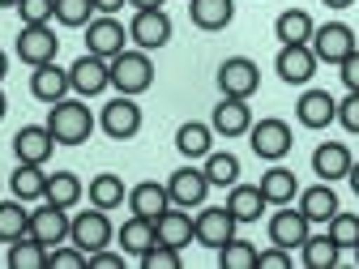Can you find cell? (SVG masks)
<instances>
[{
	"label": "cell",
	"instance_id": "6da1fadb",
	"mask_svg": "<svg viewBox=\"0 0 359 269\" xmlns=\"http://www.w3.org/2000/svg\"><path fill=\"white\" fill-rule=\"evenodd\" d=\"M48 128H52L56 146H81V142H90V132L99 128V120L81 99H60L48 111Z\"/></svg>",
	"mask_w": 359,
	"mask_h": 269
},
{
	"label": "cell",
	"instance_id": "7a4b0ae2",
	"mask_svg": "<svg viewBox=\"0 0 359 269\" xmlns=\"http://www.w3.org/2000/svg\"><path fill=\"white\" fill-rule=\"evenodd\" d=\"M111 85L120 90V95H146V90L154 85V60L150 52L142 48H124L120 56H111Z\"/></svg>",
	"mask_w": 359,
	"mask_h": 269
},
{
	"label": "cell",
	"instance_id": "3957f363",
	"mask_svg": "<svg viewBox=\"0 0 359 269\" xmlns=\"http://www.w3.org/2000/svg\"><path fill=\"white\" fill-rule=\"evenodd\" d=\"M248 146H252V154L265 158V163H283V158L291 154V146H295V132H291L287 120L265 116V120H252V128H248Z\"/></svg>",
	"mask_w": 359,
	"mask_h": 269
},
{
	"label": "cell",
	"instance_id": "277c9868",
	"mask_svg": "<svg viewBox=\"0 0 359 269\" xmlns=\"http://www.w3.org/2000/svg\"><path fill=\"white\" fill-rule=\"evenodd\" d=\"M128 48V26L116 18V13H95L86 22V52H95L103 60L120 56Z\"/></svg>",
	"mask_w": 359,
	"mask_h": 269
},
{
	"label": "cell",
	"instance_id": "5b68a950",
	"mask_svg": "<svg viewBox=\"0 0 359 269\" xmlns=\"http://www.w3.org/2000/svg\"><path fill=\"white\" fill-rule=\"evenodd\" d=\"M99 128L107 132L111 142H133L142 132V107H137V99H133V95H116L111 103H103Z\"/></svg>",
	"mask_w": 359,
	"mask_h": 269
},
{
	"label": "cell",
	"instance_id": "8992f818",
	"mask_svg": "<svg viewBox=\"0 0 359 269\" xmlns=\"http://www.w3.org/2000/svg\"><path fill=\"white\" fill-rule=\"evenodd\" d=\"M111 235H116V227H111L107 209H99V205L81 209V214L69 222V240H73L86 256H90V252H99V248H107V244H111Z\"/></svg>",
	"mask_w": 359,
	"mask_h": 269
},
{
	"label": "cell",
	"instance_id": "52a82bcc",
	"mask_svg": "<svg viewBox=\"0 0 359 269\" xmlns=\"http://www.w3.org/2000/svg\"><path fill=\"white\" fill-rule=\"evenodd\" d=\"M69 85H73V95L77 99H95L103 95V90L111 85V60L95 56V52H86L69 64Z\"/></svg>",
	"mask_w": 359,
	"mask_h": 269
},
{
	"label": "cell",
	"instance_id": "ba28073f",
	"mask_svg": "<svg viewBox=\"0 0 359 269\" xmlns=\"http://www.w3.org/2000/svg\"><path fill=\"white\" fill-rule=\"evenodd\" d=\"M128 39H133V48H142V52H158L171 43V18L163 9H133Z\"/></svg>",
	"mask_w": 359,
	"mask_h": 269
},
{
	"label": "cell",
	"instance_id": "9c48e42d",
	"mask_svg": "<svg viewBox=\"0 0 359 269\" xmlns=\"http://www.w3.org/2000/svg\"><path fill=\"white\" fill-rule=\"evenodd\" d=\"M312 52H317V60L321 64H342L359 43H355V30L346 26V22H325V26H317L312 30V43H308Z\"/></svg>",
	"mask_w": 359,
	"mask_h": 269
},
{
	"label": "cell",
	"instance_id": "30bf717a",
	"mask_svg": "<svg viewBox=\"0 0 359 269\" xmlns=\"http://www.w3.org/2000/svg\"><path fill=\"white\" fill-rule=\"evenodd\" d=\"M218 90L227 99H252L261 90V69L248 56H227L218 64Z\"/></svg>",
	"mask_w": 359,
	"mask_h": 269
},
{
	"label": "cell",
	"instance_id": "8fae6325",
	"mask_svg": "<svg viewBox=\"0 0 359 269\" xmlns=\"http://www.w3.org/2000/svg\"><path fill=\"white\" fill-rule=\"evenodd\" d=\"M167 197H171V205H180V209L205 205V197H210L205 171H201V167H175V171L167 175Z\"/></svg>",
	"mask_w": 359,
	"mask_h": 269
},
{
	"label": "cell",
	"instance_id": "7c38bea8",
	"mask_svg": "<svg viewBox=\"0 0 359 269\" xmlns=\"http://www.w3.org/2000/svg\"><path fill=\"white\" fill-rule=\"evenodd\" d=\"M236 227H240V222L231 218L227 205H214V209L201 205V214L193 218V240H197L201 248H214V252H218L227 240H236Z\"/></svg>",
	"mask_w": 359,
	"mask_h": 269
},
{
	"label": "cell",
	"instance_id": "4fadbf2b",
	"mask_svg": "<svg viewBox=\"0 0 359 269\" xmlns=\"http://www.w3.org/2000/svg\"><path fill=\"white\" fill-rule=\"evenodd\" d=\"M317 52L308 48V43H283L278 48V60H274V73L287 81V85H308L317 77Z\"/></svg>",
	"mask_w": 359,
	"mask_h": 269
},
{
	"label": "cell",
	"instance_id": "5bb4252c",
	"mask_svg": "<svg viewBox=\"0 0 359 269\" xmlns=\"http://www.w3.org/2000/svg\"><path fill=\"white\" fill-rule=\"evenodd\" d=\"M56 52H60V39H56L52 22L48 26H22V34H18V60L22 64L39 69V64L56 60Z\"/></svg>",
	"mask_w": 359,
	"mask_h": 269
},
{
	"label": "cell",
	"instance_id": "9a60e30c",
	"mask_svg": "<svg viewBox=\"0 0 359 269\" xmlns=\"http://www.w3.org/2000/svg\"><path fill=\"white\" fill-rule=\"evenodd\" d=\"M210 128H214V137H248V128H252V107L248 99H227L222 95L214 116H210Z\"/></svg>",
	"mask_w": 359,
	"mask_h": 269
},
{
	"label": "cell",
	"instance_id": "2e32d148",
	"mask_svg": "<svg viewBox=\"0 0 359 269\" xmlns=\"http://www.w3.org/2000/svg\"><path fill=\"white\" fill-rule=\"evenodd\" d=\"M295 120L312 132H321L338 120V99L330 95V90H304V95L295 99Z\"/></svg>",
	"mask_w": 359,
	"mask_h": 269
},
{
	"label": "cell",
	"instance_id": "e0dca14e",
	"mask_svg": "<svg viewBox=\"0 0 359 269\" xmlns=\"http://www.w3.org/2000/svg\"><path fill=\"white\" fill-rule=\"evenodd\" d=\"M69 209H60V205H52V201H43L39 209H30V235L39 240V244H48V248H56V244H65L69 240Z\"/></svg>",
	"mask_w": 359,
	"mask_h": 269
},
{
	"label": "cell",
	"instance_id": "ac0fdd59",
	"mask_svg": "<svg viewBox=\"0 0 359 269\" xmlns=\"http://www.w3.org/2000/svg\"><path fill=\"white\" fill-rule=\"evenodd\" d=\"M13 154H18V163H39V167H48V158L56 154L52 128H48V124H26V128H18Z\"/></svg>",
	"mask_w": 359,
	"mask_h": 269
},
{
	"label": "cell",
	"instance_id": "d6986e66",
	"mask_svg": "<svg viewBox=\"0 0 359 269\" xmlns=\"http://www.w3.org/2000/svg\"><path fill=\"white\" fill-rule=\"evenodd\" d=\"M308 235H312V222L299 214V205H295V209L278 205V214L269 218V244H278V248H291V252H295Z\"/></svg>",
	"mask_w": 359,
	"mask_h": 269
},
{
	"label": "cell",
	"instance_id": "ffe728a7",
	"mask_svg": "<svg viewBox=\"0 0 359 269\" xmlns=\"http://www.w3.org/2000/svg\"><path fill=\"white\" fill-rule=\"evenodd\" d=\"M351 146L346 142H321L317 150H312V175L325 179V184H334V179H346L351 171Z\"/></svg>",
	"mask_w": 359,
	"mask_h": 269
},
{
	"label": "cell",
	"instance_id": "44dd1931",
	"mask_svg": "<svg viewBox=\"0 0 359 269\" xmlns=\"http://www.w3.org/2000/svg\"><path fill=\"white\" fill-rule=\"evenodd\" d=\"M69 69H60L56 60H48V64H39L34 73H30V95L39 99V103H60V99H69Z\"/></svg>",
	"mask_w": 359,
	"mask_h": 269
},
{
	"label": "cell",
	"instance_id": "7402d4cb",
	"mask_svg": "<svg viewBox=\"0 0 359 269\" xmlns=\"http://www.w3.org/2000/svg\"><path fill=\"white\" fill-rule=\"evenodd\" d=\"M295 205H299V214L308 218V222H330L342 205H338V193H334V184H312V188H299V197H295Z\"/></svg>",
	"mask_w": 359,
	"mask_h": 269
},
{
	"label": "cell",
	"instance_id": "603a6c76",
	"mask_svg": "<svg viewBox=\"0 0 359 269\" xmlns=\"http://www.w3.org/2000/svg\"><path fill=\"white\" fill-rule=\"evenodd\" d=\"M154 231H158L163 244H171V248L184 252V248L193 244V214H189V209H180V205H175V209L167 205V209L154 218Z\"/></svg>",
	"mask_w": 359,
	"mask_h": 269
},
{
	"label": "cell",
	"instance_id": "cb8c5ba5",
	"mask_svg": "<svg viewBox=\"0 0 359 269\" xmlns=\"http://www.w3.org/2000/svg\"><path fill=\"white\" fill-rule=\"evenodd\" d=\"M257 188H261V197H265L269 205H291V201L299 197V179H295L291 167H278V163H274V167L261 175Z\"/></svg>",
	"mask_w": 359,
	"mask_h": 269
},
{
	"label": "cell",
	"instance_id": "d4e9b609",
	"mask_svg": "<svg viewBox=\"0 0 359 269\" xmlns=\"http://www.w3.org/2000/svg\"><path fill=\"white\" fill-rule=\"evenodd\" d=\"M189 18L197 30H227L236 18V0H189Z\"/></svg>",
	"mask_w": 359,
	"mask_h": 269
},
{
	"label": "cell",
	"instance_id": "484cf974",
	"mask_svg": "<svg viewBox=\"0 0 359 269\" xmlns=\"http://www.w3.org/2000/svg\"><path fill=\"white\" fill-rule=\"evenodd\" d=\"M227 209H231L236 222H261V214L269 209V201L261 197L257 184H231V193H227Z\"/></svg>",
	"mask_w": 359,
	"mask_h": 269
},
{
	"label": "cell",
	"instance_id": "4316f807",
	"mask_svg": "<svg viewBox=\"0 0 359 269\" xmlns=\"http://www.w3.org/2000/svg\"><path fill=\"white\" fill-rule=\"evenodd\" d=\"M116 240H120V252L124 256H142L154 240H158V231H154V218H142V214H133L124 227L116 231Z\"/></svg>",
	"mask_w": 359,
	"mask_h": 269
},
{
	"label": "cell",
	"instance_id": "83f0119b",
	"mask_svg": "<svg viewBox=\"0 0 359 269\" xmlns=\"http://www.w3.org/2000/svg\"><path fill=\"white\" fill-rule=\"evenodd\" d=\"M128 205H133V214H142V218H158L171 205L167 184H158V179H142V184H133L128 188Z\"/></svg>",
	"mask_w": 359,
	"mask_h": 269
},
{
	"label": "cell",
	"instance_id": "f1b7e54d",
	"mask_svg": "<svg viewBox=\"0 0 359 269\" xmlns=\"http://www.w3.org/2000/svg\"><path fill=\"white\" fill-rule=\"evenodd\" d=\"M175 150L184 154V158H205L214 150V128L201 124V120H184L175 128Z\"/></svg>",
	"mask_w": 359,
	"mask_h": 269
},
{
	"label": "cell",
	"instance_id": "f546056e",
	"mask_svg": "<svg viewBox=\"0 0 359 269\" xmlns=\"http://www.w3.org/2000/svg\"><path fill=\"white\" fill-rule=\"evenodd\" d=\"M9 188L18 201H43L48 197V171L39 163H18V171L9 175Z\"/></svg>",
	"mask_w": 359,
	"mask_h": 269
},
{
	"label": "cell",
	"instance_id": "4dcf8cb0",
	"mask_svg": "<svg viewBox=\"0 0 359 269\" xmlns=\"http://www.w3.org/2000/svg\"><path fill=\"white\" fill-rule=\"evenodd\" d=\"M201 171L210 179V188H231V184H240V158L231 150H210L205 163H201Z\"/></svg>",
	"mask_w": 359,
	"mask_h": 269
},
{
	"label": "cell",
	"instance_id": "1f68e13d",
	"mask_svg": "<svg viewBox=\"0 0 359 269\" xmlns=\"http://www.w3.org/2000/svg\"><path fill=\"white\" fill-rule=\"evenodd\" d=\"M86 197H90V205H99V209H120V205L128 201V188H124V179H120V175L103 171V175L90 179Z\"/></svg>",
	"mask_w": 359,
	"mask_h": 269
},
{
	"label": "cell",
	"instance_id": "d6a6232c",
	"mask_svg": "<svg viewBox=\"0 0 359 269\" xmlns=\"http://www.w3.org/2000/svg\"><path fill=\"white\" fill-rule=\"evenodd\" d=\"M312 30H317V22H312V13H304V9H287L274 22L278 43H312Z\"/></svg>",
	"mask_w": 359,
	"mask_h": 269
},
{
	"label": "cell",
	"instance_id": "836d02e7",
	"mask_svg": "<svg viewBox=\"0 0 359 269\" xmlns=\"http://www.w3.org/2000/svg\"><path fill=\"white\" fill-rule=\"evenodd\" d=\"M22 235H30V209H26V201H0V244H13V240H22Z\"/></svg>",
	"mask_w": 359,
	"mask_h": 269
},
{
	"label": "cell",
	"instance_id": "e575fe53",
	"mask_svg": "<svg viewBox=\"0 0 359 269\" xmlns=\"http://www.w3.org/2000/svg\"><path fill=\"white\" fill-rule=\"evenodd\" d=\"M81 197H86V184H81L73 171H56V175H48V197H43V201H52V205H60V209H73Z\"/></svg>",
	"mask_w": 359,
	"mask_h": 269
},
{
	"label": "cell",
	"instance_id": "d590c367",
	"mask_svg": "<svg viewBox=\"0 0 359 269\" xmlns=\"http://www.w3.org/2000/svg\"><path fill=\"white\" fill-rule=\"evenodd\" d=\"M9 269H48V244L34 235H22L9 244Z\"/></svg>",
	"mask_w": 359,
	"mask_h": 269
},
{
	"label": "cell",
	"instance_id": "8d00e7d4",
	"mask_svg": "<svg viewBox=\"0 0 359 269\" xmlns=\"http://www.w3.org/2000/svg\"><path fill=\"white\" fill-rule=\"evenodd\" d=\"M299 252H304V265H308V269H334L338 256H342V248H338L330 235H308V240L299 244Z\"/></svg>",
	"mask_w": 359,
	"mask_h": 269
},
{
	"label": "cell",
	"instance_id": "74e56055",
	"mask_svg": "<svg viewBox=\"0 0 359 269\" xmlns=\"http://www.w3.org/2000/svg\"><path fill=\"white\" fill-rule=\"evenodd\" d=\"M218 269H257V244L227 240V244L218 248Z\"/></svg>",
	"mask_w": 359,
	"mask_h": 269
},
{
	"label": "cell",
	"instance_id": "f35d334b",
	"mask_svg": "<svg viewBox=\"0 0 359 269\" xmlns=\"http://www.w3.org/2000/svg\"><path fill=\"white\" fill-rule=\"evenodd\" d=\"M325 227H330L325 235H330L338 248H355V244H359V214H346V209H338V214L325 222Z\"/></svg>",
	"mask_w": 359,
	"mask_h": 269
},
{
	"label": "cell",
	"instance_id": "ab89813d",
	"mask_svg": "<svg viewBox=\"0 0 359 269\" xmlns=\"http://www.w3.org/2000/svg\"><path fill=\"white\" fill-rule=\"evenodd\" d=\"M95 18V0H56V22L69 30H86V22Z\"/></svg>",
	"mask_w": 359,
	"mask_h": 269
},
{
	"label": "cell",
	"instance_id": "60d3db41",
	"mask_svg": "<svg viewBox=\"0 0 359 269\" xmlns=\"http://www.w3.org/2000/svg\"><path fill=\"white\" fill-rule=\"evenodd\" d=\"M137 261H142V269H180V265H184V261H180V248H171L163 240H154Z\"/></svg>",
	"mask_w": 359,
	"mask_h": 269
},
{
	"label": "cell",
	"instance_id": "b9f144b4",
	"mask_svg": "<svg viewBox=\"0 0 359 269\" xmlns=\"http://www.w3.org/2000/svg\"><path fill=\"white\" fill-rule=\"evenodd\" d=\"M48 269H90V256L69 240V244L48 248Z\"/></svg>",
	"mask_w": 359,
	"mask_h": 269
},
{
	"label": "cell",
	"instance_id": "7bdbcfd3",
	"mask_svg": "<svg viewBox=\"0 0 359 269\" xmlns=\"http://www.w3.org/2000/svg\"><path fill=\"white\" fill-rule=\"evenodd\" d=\"M22 26H48L56 22V0H18Z\"/></svg>",
	"mask_w": 359,
	"mask_h": 269
},
{
	"label": "cell",
	"instance_id": "ee69618b",
	"mask_svg": "<svg viewBox=\"0 0 359 269\" xmlns=\"http://www.w3.org/2000/svg\"><path fill=\"white\" fill-rule=\"evenodd\" d=\"M338 124L359 137V90H346V99H338Z\"/></svg>",
	"mask_w": 359,
	"mask_h": 269
},
{
	"label": "cell",
	"instance_id": "f6af8a7d",
	"mask_svg": "<svg viewBox=\"0 0 359 269\" xmlns=\"http://www.w3.org/2000/svg\"><path fill=\"white\" fill-rule=\"evenodd\" d=\"M291 248H278V244H269L265 252H257V269H291Z\"/></svg>",
	"mask_w": 359,
	"mask_h": 269
},
{
	"label": "cell",
	"instance_id": "bcb514c9",
	"mask_svg": "<svg viewBox=\"0 0 359 269\" xmlns=\"http://www.w3.org/2000/svg\"><path fill=\"white\" fill-rule=\"evenodd\" d=\"M124 252H111V248H99V252H90V269H124Z\"/></svg>",
	"mask_w": 359,
	"mask_h": 269
},
{
	"label": "cell",
	"instance_id": "7dc6e473",
	"mask_svg": "<svg viewBox=\"0 0 359 269\" xmlns=\"http://www.w3.org/2000/svg\"><path fill=\"white\" fill-rule=\"evenodd\" d=\"M338 77H342V85H346V90H359V48L338 64Z\"/></svg>",
	"mask_w": 359,
	"mask_h": 269
},
{
	"label": "cell",
	"instance_id": "c3c4849f",
	"mask_svg": "<svg viewBox=\"0 0 359 269\" xmlns=\"http://www.w3.org/2000/svg\"><path fill=\"white\" fill-rule=\"evenodd\" d=\"M128 0H95V13H120Z\"/></svg>",
	"mask_w": 359,
	"mask_h": 269
},
{
	"label": "cell",
	"instance_id": "681fc988",
	"mask_svg": "<svg viewBox=\"0 0 359 269\" xmlns=\"http://www.w3.org/2000/svg\"><path fill=\"white\" fill-rule=\"evenodd\" d=\"M128 5H133V9H163L167 0H128Z\"/></svg>",
	"mask_w": 359,
	"mask_h": 269
},
{
	"label": "cell",
	"instance_id": "f907efd6",
	"mask_svg": "<svg viewBox=\"0 0 359 269\" xmlns=\"http://www.w3.org/2000/svg\"><path fill=\"white\" fill-rule=\"evenodd\" d=\"M346 179H351V193L359 197V163H351V171H346Z\"/></svg>",
	"mask_w": 359,
	"mask_h": 269
},
{
	"label": "cell",
	"instance_id": "816d5d0a",
	"mask_svg": "<svg viewBox=\"0 0 359 269\" xmlns=\"http://www.w3.org/2000/svg\"><path fill=\"white\" fill-rule=\"evenodd\" d=\"M321 5H330V9H351L355 0H321Z\"/></svg>",
	"mask_w": 359,
	"mask_h": 269
},
{
	"label": "cell",
	"instance_id": "f5cc1de1",
	"mask_svg": "<svg viewBox=\"0 0 359 269\" xmlns=\"http://www.w3.org/2000/svg\"><path fill=\"white\" fill-rule=\"evenodd\" d=\"M5 73H9V56L0 52V81H5Z\"/></svg>",
	"mask_w": 359,
	"mask_h": 269
},
{
	"label": "cell",
	"instance_id": "db71d44e",
	"mask_svg": "<svg viewBox=\"0 0 359 269\" xmlns=\"http://www.w3.org/2000/svg\"><path fill=\"white\" fill-rule=\"evenodd\" d=\"M5 111H9V99H5V90H0V120H5Z\"/></svg>",
	"mask_w": 359,
	"mask_h": 269
},
{
	"label": "cell",
	"instance_id": "11a10c76",
	"mask_svg": "<svg viewBox=\"0 0 359 269\" xmlns=\"http://www.w3.org/2000/svg\"><path fill=\"white\" fill-rule=\"evenodd\" d=\"M0 9H18V0H0Z\"/></svg>",
	"mask_w": 359,
	"mask_h": 269
},
{
	"label": "cell",
	"instance_id": "9f6ffc18",
	"mask_svg": "<svg viewBox=\"0 0 359 269\" xmlns=\"http://www.w3.org/2000/svg\"><path fill=\"white\" fill-rule=\"evenodd\" d=\"M355 261H359V244H355Z\"/></svg>",
	"mask_w": 359,
	"mask_h": 269
}]
</instances>
